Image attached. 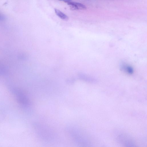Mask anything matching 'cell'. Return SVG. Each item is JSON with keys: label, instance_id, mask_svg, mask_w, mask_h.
<instances>
[{"label": "cell", "instance_id": "6da1fadb", "mask_svg": "<svg viewBox=\"0 0 147 147\" xmlns=\"http://www.w3.org/2000/svg\"><path fill=\"white\" fill-rule=\"evenodd\" d=\"M66 3L70 7L71 9L72 10H84L86 7L84 4L78 2H75L70 1H65Z\"/></svg>", "mask_w": 147, "mask_h": 147}, {"label": "cell", "instance_id": "7a4b0ae2", "mask_svg": "<svg viewBox=\"0 0 147 147\" xmlns=\"http://www.w3.org/2000/svg\"><path fill=\"white\" fill-rule=\"evenodd\" d=\"M55 13L61 19L65 20H67L68 19V17L65 13L57 9H55Z\"/></svg>", "mask_w": 147, "mask_h": 147}, {"label": "cell", "instance_id": "3957f363", "mask_svg": "<svg viewBox=\"0 0 147 147\" xmlns=\"http://www.w3.org/2000/svg\"><path fill=\"white\" fill-rule=\"evenodd\" d=\"M7 72L6 67L3 64L0 63V75H5L7 73Z\"/></svg>", "mask_w": 147, "mask_h": 147}, {"label": "cell", "instance_id": "277c9868", "mask_svg": "<svg viewBox=\"0 0 147 147\" xmlns=\"http://www.w3.org/2000/svg\"><path fill=\"white\" fill-rule=\"evenodd\" d=\"M5 19V17L2 13L0 12V21H2Z\"/></svg>", "mask_w": 147, "mask_h": 147}, {"label": "cell", "instance_id": "5b68a950", "mask_svg": "<svg viewBox=\"0 0 147 147\" xmlns=\"http://www.w3.org/2000/svg\"><path fill=\"white\" fill-rule=\"evenodd\" d=\"M19 58L21 59H25L26 58L27 56L26 55L22 54L19 56Z\"/></svg>", "mask_w": 147, "mask_h": 147}, {"label": "cell", "instance_id": "8992f818", "mask_svg": "<svg viewBox=\"0 0 147 147\" xmlns=\"http://www.w3.org/2000/svg\"><path fill=\"white\" fill-rule=\"evenodd\" d=\"M59 0L64 1H71V0Z\"/></svg>", "mask_w": 147, "mask_h": 147}]
</instances>
